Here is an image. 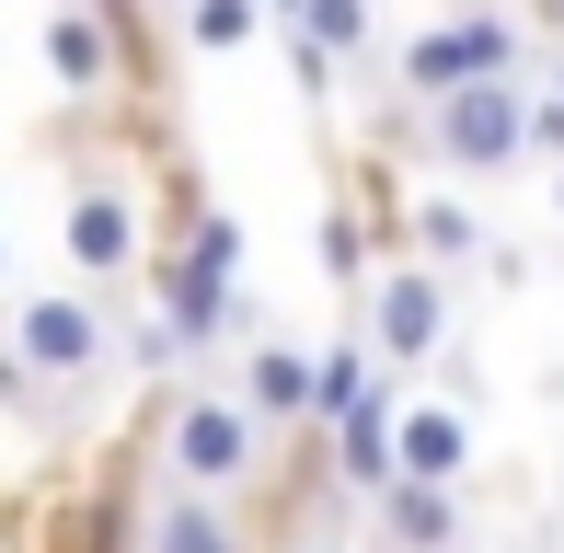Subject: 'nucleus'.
<instances>
[{
	"label": "nucleus",
	"mask_w": 564,
	"mask_h": 553,
	"mask_svg": "<svg viewBox=\"0 0 564 553\" xmlns=\"http://www.w3.org/2000/svg\"><path fill=\"white\" fill-rule=\"evenodd\" d=\"M553 69V46H542V23L530 12H438V23H415V35L392 46V105H449V93H473V82H542Z\"/></svg>",
	"instance_id": "1"
},
{
	"label": "nucleus",
	"mask_w": 564,
	"mask_h": 553,
	"mask_svg": "<svg viewBox=\"0 0 564 553\" xmlns=\"http://www.w3.org/2000/svg\"><path fill=\"white\" fill-rule=\"evenodd\" d=\"M162 473H173V496H242L253 473H265V426H253V404L230 381H185L162 404Z\"/></svg>",
	"instance_id": "2"
},
{
	"label": "nucleus",
	"mask_w": 564,
	"mask_h": 553,
	"mask_svg": "<svg viewBox=\"0 0 564 553\" xmlns=\"http://www.w3.org/2000/svg\"><path fill=\"white\" fill-rule=\"evenodd\" d=\"M530 116H542V82H473V93H449V105H392V139H415L426 162H449V173H519L530 162Z\"/></svg>",
	"instance_id": "3"
},
{
	"label": "nucleus",
	"mask_w": 564,
	"mask_h": 553,
	"mask_svg": "<svg viewBox=\"0 0 564 553\" xmlns=\"http://www.w3.org/2000/svg\"><path fill=\"white\" fill-rule=\"evenodd\" d=\"M116 358L127 346H116L105 289H23L12 300V404H35L58 381H105Z\"/></svg>",
	"instance_id": "4"
},
{
	"label": "nucleus",
	"mask_w": 564,
	"mask_h": 553,
	"mask_svg": "<svg viewBox=\"0 0 564 553\" xmlns=\"http://www.w3.org/2000/svg\"><path fill=\"white\" fill-rule=\"evenodd\" d=\"M346 323L380 346V369H392V381H415V369H438V358H449L460 276H449V265H426V254H392V265L369 276V300H357Z\"/></svg>",
	"instance_id": "5"
},
{
	"label": "nucleus",
	"mask_w": 564,
	"mask_h": 553,
	"mask_svg": "<svg viewBox=\"0 0 564 553\" xmlns=\"http://www.w3.org/2000/svg\"><path fill=\"white\" fill-rule=\"evenodd\" d=\"M58 254L93 276V289H127L162 242H150V219H139V196L116 185V173H82V185L58 196Z\"/></svg>",
	"instance_id": "6"
},
{
	"label": "nucleus",
	"mask_w": 564,
	"mask_h": 553,
	"mask_svg": "<svg viewBox=\"0 0 564 553\" xmlns=\"http://www.w3.org/2000/svg\"><path fill=\"white\" fill-rule=\"evenodd\" d=\"M230 392L253 404V426H323V346H289V335H253L242 369H230Z\"/></svg>",
	"instance_id": "7"
},
{
	"label": "nucleus",
	"mask_w": 564,
	"mask_h": 553,
	"mask_svg": "<svg viewBox=\"0 0 564 553\" xmlns=\"http://www.w3.org/2000/svg\"><path fill=\"white\" fill-rule=\"evenodd\" d=\"M35 46H46V82H58L69 105H105V93H127V58H116L105 23H93V0H46Z\"/></svg>",
	"instance_id": "8"
},
{
	"label": "nucleus",
	"mask_w": 564,
	"mask_h": 553,
	"mask_svg": "<svg viewBox=\"0 0 564 553\" xmlns=\"http://www.w3.org/2000/svg\"><path fill=\"white\" fill-rule=\"evenodd\" d=\"M403 485H473V404L438 392V404H403Z\"/></svg>",
	"instance_id": "9"
},
{
	"label": "nucleus",
	"mask_w": 564,
	"mask_h": 553,
	"mask_svg": "<svg viewBox=\"0 0 564 553\" xmlns=\"http://www.w3.org/2000/svg\"><path fill=\"white\" fill-rule=\"evenodd\" d=\"M369 542L380 553H460V496L449 485H392L369 508Z\"/></svg>",
	"instance_id": "10"
},
{
	"label": "nucleus",
	"mask_w": 564,
	"mask_h": 553,
	"mask_svg": "<svg viewBox=\"0 0 564 553\" xmlns=\"http://www.w3.org/2000/svg\"><path fill=\"white\" fill-rule=\"evenodd\" d=\"M300 35H312L335 69H392V46H403V35H380V0H312Z\"/></svg>",
	"instance_id": "11"
},
{
	"label": "nucleus",
	"mask_w": 564,
	"mask_h": 553,
	"mask_svg": "<svg viewBox=\"0 0 564 553\" xmlns=\"http://www.w3.org/2000/svg\"><path fill=\"white\" fill-rule=\"evenodd\" d=\"M173 35H185L196 58H242V46L276 35V12L265 0H173Z\"/></svg>",
	"instance_id": "12"
},
{
	"label": "nucleus",
	"mask_w": 564,
	"mask_h": 553,
	"mask_svg": "<svg viewBox=\"0 0 564 553\" xmlns=\"http://www.w3.org/2000/svg\"><path fill=\"white\" fill-rule=\"evenodd\" d=\"M93 23L116 35L127 82H162V69H173V46H185V35H162V12H150V0H93Z\"/></svg>",
	"instance_id": "13"
},
{
	"label": "nucleus",
	"mask_w": 564,
	"mask_h": 553,
	"mask_svg": "<svg viewBox=\"0 0 564 553\" xmlns=\"http://www.w3.org/2000/svg\"><path fill=\"white\" fill-rule=\"evenodd\" d=\"M415 254L426 265H473V254H496V242H484V219H473V196H415Z\"/></svg>",
	"instance_id": "14"
},
{
	"label": "nucleus",
	"mask_w": 564,
	"mask_h": 553,
	"mask_svg": "<svg viewBox=\"0 0 564 553\" xmlns=\"http://www.w3.org/2000/svg\"><path fill=\"white\" fill-rule=\"evenodd\" d=\"M150 553H242V531H230L208 496H162V519H150Z\"/></svg>",
	"instance_id": "15"
},
{
	"label": "nucleus",
	"mask_w": 564,
	"mask_h": 553,
	"mask_svg": "<svg viewBox=\"0 0 564 553\" xmlns=\"http://www.w3.org/2000/svg\"><path fill=\"white\" fill-rule=\"evenodd\" d=\"M276 58H289V82H300V116H312V128H335V82H346V69L323 58V46L300 35V23H289V35H276Z\"/></svg>",
	"instance_id": "16"
},
{
	"label": "nucleus",
	"mask_w": 564,
	"mask_h": 553,
	"mask_svg": "<svg viewBox=\"0 0 564 553\" xmlns=\"http://www.w3.org/2000/svg\"><path fill=\"white\" fill-rule=\"evenodd\" d=\"M530 162L564 173V93H553V82H542V116H530Z\"/></svg>",
	"instance_id": "17"
},
{
	"label": "nucleus",
	"mask_w": 564,
	"mask_h": 553,
	"mask_svg": "<svg viewBox=\"0 0 564 553\" xmlns=\"http://www.w3.org/2000/svg\"><path fill=\"white\" fill-rule=\"evenodd\" d=\"M265 553H346V531H276Z\"/></svg>",
	"instance_id": "18"
},
{
	"label": "nucleus",
	"mask_w": 564,
	"mask_h": 553,
	"mask_svg": "<svg viewBox=\"0 0 564 553\" xmlns=\"http://www.w3.org/2000/svg\"><path fill=\"white\" fill-rule=\"evenodd\" d=\"M530 23H542V46L564 58V0H542V12H530Z\"/></svg>",
	"instance_id": "19"
},
{
	"label": "nucleus",
	"mask_w": 564,
	"mask_h": 553,
	"mask_svg": "<svg viewBox=\"0 0 564 553\" xmlns=\"http://www.w3.org/2000/svg\"><path fill=\"white\" fill-rule=\"evenodd\" d=\"M438 12H519V0H438Z\"/></svg>",
	"instance_id": "20"
},
{
	"label": "nucleus",
	"mask_w": 564,
	"mask_h": 553,
	"mask_svg": "<svg viewBox=\"0 0 564 553\" xmlns=\"http://www.w3.org/2000/svg\"><path fill=\"white\" fill-rule=\"evenodd\" d=\"M542 82H553V93H564V58H553V69H542Z\"/></svg>",
	"instance_id": "21"
},
{
	"label": "nucleus",
	"mask_w": 564,
	"mask_h": 553,
	"mask_svg": "<svg viewBox=\"0 0 564 553\" xmlns=\"http://www.w3.org/2000/svg\"><path fill=\"white\" fill-rule=\"evenodd\" d=\"M553 219H564V173H553Z\"/></svg>",
	"instance_id": "22"
},
{
	"label": "nucleus",
	"mask_w": 564,
	"mask_h": 553,
	"mask_svg": "<svg viewBox=\"0 0 564 553\" xmlns=\"http://www.w3.org/2000/svg\"><path fill=\"white\" fill-rule=\"evenodd\" d=\"M519 12H542V0H519Z\"/></svg>",
	"instance_id": "23"
}]
</instances>
